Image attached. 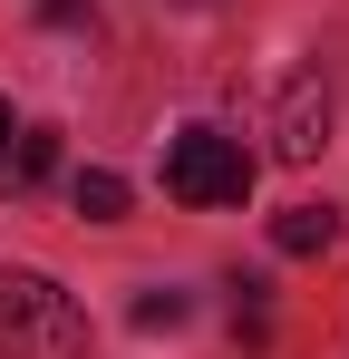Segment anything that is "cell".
I'll return each mask as SVG.
<instances>
[{"instance_id":"1","label":"cell","mask_w":349,"mask_h":359,"mask_svg":"<svg viewBox=\"0 0 349 359\" xmlns=\"http://www.w3.org/2000/svg\"><path fill=\"white\" fill-rule=\"evenodd\" d=\"M78 350H88V311L49 272H0V359H78Z\"/></svg>"},{"instance_id":"2","label":"cell","mask_w":349,"mask_h":359,"mask_svg":"<svg viewBox=\"0 0 349 359\" xmlns=\"http://www.w3.org/2000/svg\"><path fill=\"white\" fill-rule=\"evenodd\" d=\"M165 194H174V204H242V194H252L242 136H224V126H184V136L165 146Z\"/></svg>"},{"instance_id":"3","label":"cell","mask_w":349,"mask_h":359,"mask_svg":"<svg viewBox=\"0 0 349 359\" xmlns=\"http://www.w3.org/2000/svg\"><path fill=\"white\" fill-rule=\"evenodd\" d=\"M330 146V97H320V78L301 68V78H282V117H272V156L282 165H310Z\"/></svg>"},{"instance_id":"4","label":"cell","mask_w":349,"mask_h":359,"mask_svg":"<svg viewBox=\"0 0 349 359\" xmlns=\"http://www.w3.org/2000/svg\"><path fill=\"white\" fill-rule=\"evenodd\" d=\"M330 233H340V224H330V204H291L282 224H272L282 252H330Z\"/></svg>"},{"instance_id":"5","label":"cell","mask_w":349,"mask_h":359,"mask_svg":"<svg viewBox=\"0 0 349 359\" xmlns=\"http://www.w3.org/2000/svg\"><path fill=\"white\" fill-rule=\"evenodd\" d=\"M78 214H88V224H116V214H126V175L88 165V175H78Z\"/></svg>"},{"instance_id":"6","label":"cell","mask_w":349,"mask_h":359,"mask_svg":"<svg viewBox=\"0 0 349 359\" xmlns=\"http://www.w3.org/2000/svg\"><path fill=\"white\" fill-rule=\"evenodd\" d=\"M49 165H58V136H49V126H20V146H10V175H20V184H39Z\"/></svg>"},{"instance_id":"7","label":"cell","mask_w":349,"mask_h":359,"mask_svg":"<svg viewBox=\"0 0 349 359\" xmlns=\"http://www.w3.org/2000/svg\"><path fill=\"white\" fill-rule=\"evenodd\" d=\"M174 320H184V292H165V282L136 292V330H174Z\"/></svg>"},{"instance_id":"8","label":"cell","mask_w":349,"mask_h":359,"mask_svg":"<svg viewBox=\"0 0 349 359\" xmlns=\"http://www.w3.org/2000/svg\"><path fill=\"white\" fill-rule=\"evenodd\" d=\"M39 10H49L58 29H78V20H88V0H39Z\"/></svg>"},{"instance_id":"9","label":"cell","mask_w":349,"mask_h":359,"mask_svg":"<svg viewBox=\"0 0 349 359\" xmlns=\"http://www.w3.org/2000/svg\"><path fill=\"white\" fill-rule=\"evenodd\" d=\"M10 146H20V117H10V97H0V165H10Z\"/></svg>"}]
</instances>
